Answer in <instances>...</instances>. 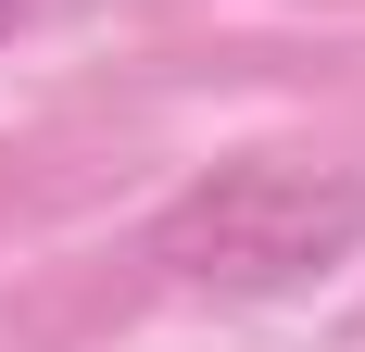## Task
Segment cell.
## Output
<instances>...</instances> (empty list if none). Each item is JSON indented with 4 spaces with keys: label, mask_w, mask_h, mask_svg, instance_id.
<instances>
[{
    "label": "cell",
    "mask_w": 365,
    "mask_h": 352,
    "mask_svg": "<svg viewBox=\"0 0 365 352\" xmlns=\"http://www.w3.org/2000/svg\"><path fill=\"white\" fill-rule=\"evenodd\" d=\"M353 239H365V176H315V164H227L151 227V252L177 277H215V289L328 277Z\"/></svg>",
    "instance_id": "6da1fadb"
},
{
    "label": "cell",
    "mask_w": 365,
    "mask_h": 352,
    "mask_svg": "<svg viewBox=\"0 0 365 352\" xmlns=\"http://www.w3.org/2000/svg\"><path fill=\"white\" fill-rule=\"evenodd\" d=\"M26 13H38V0H0V38H13V26H26Z\"/></svg>",
    "instance_id": "7a4b0ae2"
}]
</instances>
